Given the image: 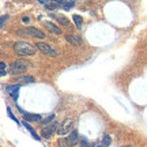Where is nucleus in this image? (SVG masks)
<instances>
[{
    "mask_svg": "<svg viewBox=\"0 0 147 147\" xmlns=\"http://www.w3.org/2000/svg\"><path fill=\"white\" fill-rule=\"evenodd\" d=\"M14 51H15L16 55H19V56H33V55L36 53L37 48H36V45H33L30 42L19 41L14 45Z\"/></svg>",
    "mask_w": 147,
    "mask_h": 147,
    "instance_id": "obj_1",
    "label": "nucleus"
},
{
    "mask_svg": "<svg viewBox=\"0 0 147 147\" xmlns=\"http://www.w3.org/2000/svg\"><path fill=\"white\" fill-rule=\"evenodd\" d=\"M36 48L40 51L41 53H44V55H47V56H51V57H56L59 53L55 49V48L52 47V45H49V44H47V42H37L36 44Z\"/></svg>",
    "mask_w": 147,
    "mask_h": 147,
    "instance_id": "obj_2",
    "label": "nucleus"
},
{
    "mask_svg": "<svg viewBox=\"0 0 147 147\" xmlns=\"http://www.w3.org/2000/svg\"><path fill=\"white\" fill-rule=\"evenodd\" d=\"M16 33L19 36H30V37H34V38H40V40L45 38V34L41 30L36 29V27H23V29H19Z\"/></svg>",
    "mask_w": 147,
    "mask_h": 147,
    "instance_id": "obj_3",
    "label": "nucleus"
},
{
    "mask_svg": "<svg viewBox=\"0 0 147 147\" xmlns=\"http://www.w3.org/2000/svg\"><path fill=\"white\" fill-rule=\"evenodd\" d=\"M59 127H60V124H59V121H53V123H51V124H47V125L41 129V136L45 138V139H49V138H52V135L55 134V132H57Z\"/></svg>",
    "mask_w": 147,
    "mask_h": 147,
    "instance_id": "obj_4",
    "label": "nucleus"
},
{
    "mask_svg": "<svg viewBox=\"0 0 147 147\" xmlns=\"http://www.w3.org/2000/svg\"><path fill=\"white\" fill-rule=\"evenodd\" d=\"M27 68H29V63L27 61H25V60H16L10 67V72L14 74V75H18V74H23Z\"/></svg>",
    "mask_w": 147,
    "mask_h": 147,
    "instance_id": "obj_5",
    "label": "nucleus"
},
{
    "mask_svg": "<svg viewBox=\"0 0 147 147\" xmlns=\"http://www.w3.org/2000/svg\"><path fill=\"white\" fill-rule=\"evenodd\" d=\"M72 128H74V120L72 119H65L59 127L57 134L59 135H67L68 132H72Z\"/></svg>",
    "mask_w": 147,
    "mask_h": 147,
    "instance_id": "obj_6",
    "label": "nucleus"
},
{
    "mask_svg": "<svg viewBox=\"0 0 147 147\" xmlns=\"http://www.w3.org/2000/svg\"><path fill=\"white\" fill-rule=\"evenodd\" d=\"M79 142V134L78 131L74 129L72 132H69V135L65 138V143H67V147H72L75 144H78Z\"/></svg>",
    "mask_w": 147,
    "mask_h": 147,
    "instance_id": "obj_7",
    "label": "nucleus"
},
{
    "mask_svg": "<svg viewBox=\"0 0 147 147\" xmlns=\"http://www.w3.org/2000/svg\"><path fill=\"white\" fill-rule=\"evenodd\" d=\"M19 89H21V84H10V86H5V90L8 91L11 94V97H12V100L16 102V100H18V95H19Z\"/></svg>",
    "mask_w": 147,
    "mask_h": 147,
    "instance_id": "obj_8",
    "label": "nucleus"
},
{
    "mask_svg": "<svg viewBox=\"0 0 147 147\" xmlns=\"http://www.w3.org/2000/svg\"><path fill=\"white\" fill-rule=\"evenodd\" d=\"M65 40L71 44V45H75V47H79L82 45V38L75 34H65Z\"/></svg>",
    "mask_w": 147,
    "mask_h": 147,
    "instance_id": "obj_9",
    "label": "nucleus"
},
{
    "mask_svg": "<svg viewBox=\"0 0 147 147\" xmlns=\"http://www.w3.org/2000/svg\"><path fill=\"white\" fill-rule=\"evenodd\" d=\"M23 117H25V120L33 121V123H38V124H41L42 119H44L41 115H34V113H25Z\"/></svg>",
    "mask_w": 147,
    "mask_h": 147,
    "instance_id": "obj_10",
    "label": "nucleus"
},
{
    "mask_svg": "<svg viewBox=\"0 0 147 147\" xmlns=\"http://www.w3.org/2000/svg\"><path fill=\"white\" fill-rule=\"evenodd\" d=\"M45 27H47L51 33L56 34V36H60V34H61V30H60V29H59L55 23H52V22H45Z\"/></svg>",
    "mask_w": 147,
    "mask_h": 147,
    "instance_id": "obj_11",
    "label": "nucleus"
},
{
    "mask_svg": "<svg viewBox=\"0 0 147 147\" xmlns=\"http://www.w3.org/2000/svg\"><path fill=\"white\" fill-rule=\"evenodd\" d=\"M55 3H56L57 5H61L64 10H69L71 7L75 5V1H74V0H67V1H64V0H56Z\"/></svg>",
    "mask_w": 147,
    "mask_h": 147,
    "instance_id": "obj_12",
    "label": "nucleus"
},
{
    "mask_svg": "<svg viewBox=\"0 0 147 147\" xmlns=\"http://www.w3.org/2000/svg\"><path fill=\"white\" fill-rule=\"evenodd\" d=\"M22 124H23V127L26 128L27 131H29V132H30V134H32V136L36 140H41V136H38V135H37V134H36V131H34V128H33V127L30 125V124H29L27 121H22Z\"/></svg>",
    "mask_w": 147,
    "mask_h": 147,
    "instance_id": "obj_13",
    "label": "nucleus"
},
{
    "mask_svg": "<svg viewBox=\"0 0 147 147\" xmlns=\"http://www.w3.org/2000/svg\"><path fill=\"white\" fill-rule=\"evenodd\" d=\"M33 82H34V78H33V76H29V75H26V76H19V78H18V84L33 83Z\"/></svg>",
    "mask_w": 147,
    "mask_h": 147,
    "instance_id": "obj_14",
    "label": "nucleus"
},
{
    "mask_svg": "<svg viewBox=\"0 0 147 147\" xmlns=\"http://www.w3.org/2000/svg\"><path fill=\"white\" fill-rule=\"evenodd\" d=\"M72 21H74V23H75V26L78 27V29H80V27H82L83 19H82V16H80V15H74V16H72Z\"/></svg>",
    "mask_w": 147,
    "mask_h": 147,
    "instance_id": "obj_15",
    "label": "nucleus"
},
{
    "mask_svg": "<svg viewBox=\"0 0 147 147\" xmlns=\"http://www.w3.org/2000/svg\"><path fill=\"white\" fill-rule=\"evenodd\" d=\"M55 18H56V19H57V21L60 22L61 25H64V26H69V22H68V19H67L65 16H63V15H56Z\"/></svg>",
    "mask_w": 147,
    "mask_h": 147,
    "instance_id": "obj_16",
    "label": "nucleus"
},
{
    "mask_svg": "<svg viewBox=\"0 0 147 147\" xmlns=\"http://www.w3.org/2000/svg\"><path fill=\"white\" fill-rule=\"evenodd\" d=\"M53 120H55V113H49V115H48L45 119H42V123H41V124H51Z\"/></svg>",
    "mask_w": 147,
    "mask_h": 147,
    "instance_id": "obj_17",
    "label": "nucleus"
},
{
    "mask_svg": "<svg viewBox=\"0 0 147 147\" xmlns=\"http://www.w3.org/2000/svg\"><path fill=\"white\" fill-rule=\"evenodd\" d=\"M79 147H94V143L89 142L86 138H83V139H82V142L79 143Z\"/></svg>",
    "mask_w": 147,
    "mask_h": 147,
    "instance_id": "obj_18",
    "label": "nucleus"
},
{
    "mask_svg": "<svg viewBox=\"0 0 147 147\" xmlns=\"http://www.w3.org/2000/svg\"><path fill=\"white\" fill-rule=\"evenodd\" d=\"M110 142H112V139H110L109 135H104V138H102V144H101V146H102V147H108L110 144Z\"/></svg>",
    "mask_w": 147,
    "mask_h": 147,
    "instance_id": "obj_19",
    "label": "nucleus"
},
{
    "mask_svg": "<svg viewBox=\"0 0 147 147\" xmlns=\"http://www.w3.org/2000/svg\"><path fill=\"white\" fill-rule=\"evenodd\" d=\"M5 74H7V65L5 63L0 61V76H4Z\"/></svg>",
    "mask_w": 147,
    "mask_h": 147,
    "instance_id": "obj_20",
    "label": "nucleus"
},
{
    "mask_svg": "<svg viewBox=\"0 0 147 147\" xmlns=\"http://www.w3.org/2000/svg\"><path fill=\"white\" fill-rule=\"evenodd\" d=\"M7 115H8V117H10V119H12V120L15 121L16 124H19V120H18V119H16L15 116H14V113H12V110H11V108H7Z\"/></svg>",
    "mask_w": 147,
    "mask_h": 147,
    "instance_id": "obj_21",
    "label": "nucleus"
},
{
    "mask_svg": "<svg viewBox=\"0 0 147 147\" xmlns=\"http://www.w3.org/2000/svg\"><path fill=\"white\" fill-rule=\"evenodd\" d=\"M7 19H8V15H1L0 16V29L4 26V23L7 22Z\"/></svg>",
    "mask_w": 147,
    "mask_h": 147,
    "instance_id": "obj_22",
    "label": "nucleus"
},
{
    "mask_svg": "<svg viewBox=\"0 0 147 147\" xmlns=\"http://www.w3.org/2000/svg\"><path fill=\"white\" fill-rule=\"evenodd\" d=\"M59 146L60 147H67V143H65V139H59Z\"/></svg>",
    "mask_w": 147,
    "mask_h": 147,
    "instance_id": "obj_23",
    "label": "nucleus"
},
{
    "mask_svg": "<svg viewBox=\"0 0 147 147\" xmlns=\"http://www.w3.org/2000/svg\"><path fill=\"white\" fill-rule=\"evenodd\" d=\"M22 21L25 22V23H27V22L30 21V18H29V16H23V18H22Z\"/></svg>",
    "mask_w": 147,
    "mask_h": 147,
    "instance_id": "obj_24",
    "label": "nucleus"
},
{
    "mask_svg": "<svg viewBox=\"0 0 147 147\" xmlns=\"http://www.w3.org/2000/svg\"><path fill=\"white\" fill-rule=\"evenodd\" d=\"M97 147H102V146H97Z\"/></svg>",
    "mask_w": 147,
    "mask_h": 147,
    "instance_id": "obj_25",
    "label": "nucleus"
}]
</instances>
